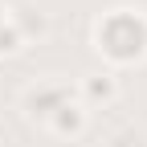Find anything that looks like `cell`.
Returning <instances> with one entry per match:
<instances>
[{"label":"cell","mask_w":147,"mask_h":147,"mask_svg":"<svg viewBox=\"0 0 147 147\" xmlns=\"http://www.w3.org/2000/svg\"><path fill=\"white\" fill-rule=\"evenodd\" d=\"M65 98H69V86H61V82H37V86H29V90H25L21 106H25V115H29V119L45 123V119H49V115H53V110H57Z\"/></svg>","instance_id":"cell-2"},{"label":"cell","mask_w":147,"mask_h":147,"mask_svg":"<svg viewBox=\"0 0 147 147\" xmlns=\"http://www.w3.org/2000/svg\"><path fill=\"white\" fill-rule=\"evenodd\" d=\"M8 21V0H0V25Z\"/></svg>","instance_id":"cell-7"},{"label":"cell","mask_w":147,"mask_h":147,"mask_svg":"<svg viewBox=\"0 0 147 147\" xmlns=\"http://www.w3.org/2000/svg\"><path fill=\"white\" fill-rule=\"evenodd\" d=\"M86 123H90V110L78 102V94H69V98L45 119V127H49L53 135H61V139H78V135L86 131Z\"/></svg>","instance_id":"cell-3"},{"label":"cell","mask_w":147,"mask_h":147,"mask_svg":"<svg viewBox=\"0 0 147 147\" xmlns=\"http://www.w3.org/2000/svg\"><path fill=\"white\" fill-rule=\"evenodd\" d=\"M21 49H25V37L16 33L12 21H4L0 25V57H12V53H21Z\"/></svg>","instance_id":"cell-6"},{"label":"cell","mask_w":147,"mask_h":147,"mask_svg":"<svg viewBox=\"0 0 147 147\" xmlns=\"http://www.w3.org/2000/svg\"><path fill=\"white\" fill-rule=\"evenodd\" d=\"M8 21L16 25V33L25 37V45L49 33V21H45V12H37V8H29V4H25V8H8Z\"/></svg>","instance_id":"cell-5"},{"label":"cell","mask_w":147,"mask_h":147,"mask_svg":"<svg viewBox=\"0 0 147 147\" xmlns=\"http://www.w3.org/2000/svg\"><path fill=\"white\" fill-rule=\"evenodd\" d=\"M94 49L110 65L147 61V12L143 8H110L94 25Z\"/></svg>","instance_id":"cell-1"},{"label":"cell","mask_w":147,"mask_h":147,"mask_svg":"<svg viewBox=\"0 0 147 147\" xmlns=\"http://www.w3.org/2000/svg\"><path fill=\"white\" fill-rule=\"evenodd\" d=\"M119 98V82H115V74H90V78H82V94H78V102L90 110L94 102H115Z\"/></svg>","instance_id":"cell-4"}]
</instances>
